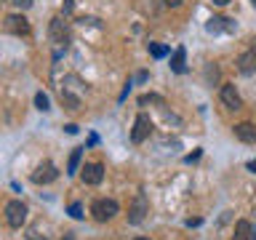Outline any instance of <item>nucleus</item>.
<instances>
[{"mask_svg":"<svg viewBox=\"0 0 256 240\" xmlns=\"http://www.w3.org/2000/svg\"><path fill=\"white\" fill-rule=\"evenodd\" d=\"M91 214H94L96 222H110V219H115V216L120 214V206L112 198H102V200H96V203L91 206Z\"/></svg>","mask_w":256,"mask_h":240,"instance_id":"obj_1","label":"nucleus"},{"mask_svg":"<svg viewBox=\"0 0 256 240\" xmlns=\"http://www.w3.org/2000/svg\"><path fill=\"white\" fill-rule=\"evenodd\" d=\"M24 219H27V206H24L22 200H11V203L6 206V222H8V227H22Z\"/></svg>","mask_w":256,"mask_h":240,"instance_id":"obj_2","label":"nucleus"},{"mask_svg":"<svg viewBox=\"0 0 256 240\" xmlns=\"http://www.w3.org/2000/svg\"><path fill=\"white\" fill-rule=\"evenodd\" d=\"M48 35H51V40H54L56 46H67V43H70V27H67V22H64L62 16H56V19H51Z\"/></svg>","mask_w":256,"mask_h":240,"instance_id":"obj_3","label":"nucleus"},{"mask_svg":"<svg viewBox=\"0 0 256 240\" xmlns=\"http://www.w3.org/2000/svg\"><path fill=\"white\" fill-rule=\"evenodd\" d=\"M152 134V120H150V115H136V123H134V131H131V142L134 144H142L147 136Z\"/></svg>","mask_w":256,"mask_h":240,"instance_id":"obj_4","label":"nucleus"},{"mask_svg":"<svg viewBox=\"0 0 256 240\" xmlns=\"http://www.w3.org/2000/svg\"><path fill=\"white\" fill-rule=\"evenodd\" d=\"M3 30L11 32V35H27V32H30V22L24 19L22 14H11V16H6Z\"/></svg>","mask_w":256,"mask_h":240,"instance_id":"obj_5","label":"nucleus"},{"mask_svg":"<svg viewBox=\"0 0 256 240\" xmlns=\"http://www.w3.org/2000/svg\"><path fill=\"white\" fill-rule=\"evenodd\" d=\"M56 179H59V171H56V166L48 163V160H46V163H40L38 171L32 174V182H35V184H51Z\"/></svg>","mask_w":256,"mask_h":240,"instance_id":"obj_6","label":"nucleus"},{"mask_svg":"<svg viewBox=\"0 0 256 240\" xmlns=\"http://www.w3.org/2000/svg\"><path fill=\"white\" fill-rule=\"evenodd\" d=\"M80 179H83L86 184H102V179H104V166L102 163H86V168L80 171Z\"/></svg>","mask_w":256,"mask_h":240,"instance_id":"obj_7","label":"nucleus"},{"mask_svg":"<svg viewBox=\"0 0 256 240\" xmlns=\"http://www.w3.org/2000/svg\"><path fill=\"white\" fill-rule=\"evenodd\" d=\"M219 96H222V102H224V107H227V110H240V107H243V99H240V94L235 91V86H232V83H224Z\"/></svg>","mask_w":256,"mask_h":240,"instance_id":"obj_8","label":"nucleus"},{"mask_svg":"<svg viewBox=\"0 0 256 240\" xmlns=\"http://www.w3.org/2000/svg\"><path fill=\"white\" fill-rule=\"evenodd\" d=\"M144 214H147V198H144V195H136L131 211H128V222H131V224H142Z\"/></svg>","mask_w":256,"mask_h":240,"instance_id":"obj_9","label":"nucleus"},{"mask_svg":"<svg viewBox=\"0 0 256 240\" xmlns=\"http://www.w3.org/2000/svg\"><path fill=\"white\" fill-rule=\"evenodd\" d=\"M232 131H235V136L243 144H256V126L254 123H238Z\"/></svg>","mask_w":256,"mask_h":240,"instance_id":"obj_10","label":"nucleus"},{"mask_svg":"<svg viewBox=\"0 0 256 240\" xmlns=\"http://www.w3.org/2000/svg\"><path fill=\"white\" fill-rule=\"evenodd\" d=\"M238 70L243 72V75H251V72H256V51H254V48L238 56Z\"/></svg>","mask_w":256,"mask_h":240,"instance_id":"obj_11","label":"nucleus"},{"mask_svg":"<svg viewBox=\"0 0 256 240\" xmlns=\"http://www.w3.org/2000/svg\"><path fill=\"white\" fill-rule=\"evenodd\" d=\"M187 51H184V46H179L174 51V56H171V70L176 72V75H182V72H187Z\"/></svg>","mask_w":256,"mask_h":240,"instance_id":"obj_12","label":"nucleus"},{"mask_svg":"<svg viewBox=\"0 0 256 240\" xmlns=\"http://www.w3.org/2000/svg\"><path fill=\"white\" fill-rule=\"evenodd\" d=\"M206 30H208V32H222V30L232 32V30H235V24H232L230 19H222V16H214V19H208Z\"/></svg>","mask_w":256,"mask_h":240,"instance_id":"obj_13","label":"nucleus"},{"mask_svg":"<svg viewBox=\"0 0 256 240\" xmlns=\"http://www.w3.org/2000/svg\"><path fill=\"white\" fill-rule=\"evenodd\" d=\"M251 224H248L246 219H240L238 224H235V240H251Z\"/></svg>","mask_w":256,"mask_h":240,"instance_id":"obj_14","label":"nucleus"},{"mask_svg":"<svg viewBox=\"0 0 256 240\" xmlns=\"http://www.w3.org/2000/svg\"><path fill=\"white\" fill-rule=\"evenodd\" d=\"M83 150H86V147L72 150V155H70V160H67V174H78V166H80V158H83Z\"/></svg>","mask_w":256,"mask_h":240,"instance_id":"obj_15","label":"nucleus"},{"mask_svg":"<svg viewBox=\"0 0 256 240\" xmlns=\"http://www.w3.org/2000/svg\"><path fill=\"white\" fill-rule=\"evenodd\" d=\"M150 54L155 56V59H163V56H168V46H160V43H150Z\"/></svg>","mask_w":256,"mask_h":240,"instance_id":"obj_16","label":"nucleus"},{"mask_svg":"<svg viewBox=\"0 0 256 240\" xmlns=\"http://www.w3.org/2000/svg\"><path fill=\"white\" fill-rule=\"evenodd\" d=\"M35 104H38V110H40V112H48V110H51V102H48V96H46L43 91L35 94Z\"/></svg>","mask_w":256,"mask_h":240,"instance_id":"obj_17","label":"nucleus"},{"mask_svg":"<svg viewBox=\"0 0 256 240\" xmlns=\"http://www.w3.org/2000/svg\"><path fill=\"white\" fill-rule=\"evenodd\" d=\"M139 104H142V107H144V104H163V99L155 96V94H147V96H142V99H139Z\"/></svg>","mask_w":256,"mask_h":240,"instance_id":"obj_18","label":"nucleus"},{"mask_svg":"<svg viewBox=\"0 0 256 240\" xmlns=\"http://www.w3.org/2000/svg\"><path fill=\"white\" fill-rule=\"evenodd\" d=\"M70 216H72V219H83V206H80V203H72V206H70Z\"/></svg>","mask_w":256,"mask_h":240,"instance_id":"obj_19","label":"nucleus"},{"mask_svg":"<svg viewBox=\"0 0 256 240\" xmlns=\"http://www.w3.org/2000/svg\"><path fill=\"white\" fill-rule=\"evenodd\" d=\"M200 155H203V152H200V150H195V152H192V155H187L184 160H187V163H195V160H198Z\"/></svg>","mask_w":256,"mask_h":240,"instance_id":"obj_20","label":"nucleus"},{"mask_svg":"<svg viewBox=\"0 0 256 240\" xmlns=\"http://www.w3.org/2000/svg\"><path fill=\"white\" fill-rule=\"evenodd\" d=\"M75 8V0H64V14H70Z\"/></svg>","mask_w":256,"mask_h":240,"instance_id":"obj_21","label":"nucleus"},{"mask_svg":"<svg viewBox=\"0 0 256 240\" xmlns=\"http://www.w3.org/2000/svg\"><path fill=\"white\" fill-rule=\"evenodd\" d=\"M14 3L19 6V8H30V6H32V0H14Z\"/></svg>","mask_w":256,"mask_h":240,"instance_id":"obj_22","label":"nucleus"},{"mask_svg":"<svg viewBox=\"0 0 256 240\" xmlns=\"http://www.w3.org/2000/svg\"><path fill=\"white\" fill-rule=\"evenodd\" d=\"M163 3H166V6H171V8H179V6H182V0H163Z\"/></svg>","mask_w":256,"mask_h":240,"instance_id":"obj_23","label":"nucleus"},{"mask_svg":"<svg viewBox=\"0 0 256 240\" xmlns=\"http://www.w3.org/2000/svg\"><path fill=\"white\" fill-rule=\"evenodd\" d=\"M64 128H67V134H78V126L75 123H70V126H64Z\"/></svg>","mask_w":256,"mask_h":240,"instance_id":"obj_24","label":"nucleus"},{"mask_svg":"<svg viewBox=\"0 0 256 240\" xmlns=\"http://www.w3.org/2000/svg\"><path fill=\"white\" fill-rule=\"evenodd\" d=\"M248 171H254V174H256V160H251V163H248Z\"/></svg>","mask_w":256,"mask_h":240,"instance_id":"obj_25","label":"nucleus"},{"mask_svg":"<svg viewBox=\"0 0 256 240\" xmlns=\"http://www.w3.org/2000/svg\"><path fill=\"white\" fill-rule=\"evenodd\" d=\"M62 240H75V235H72V232H67V235H64Z\"/></svg>","mask_w":256,"mask_h":240,"instance_id":"obj_26","label":"nucleus"},{"mask_svg":"<svg viewBox=\"0 0 256 240\" xmlns=\"http://www.w3.org/2000/svg\"><path fill=\"white\" fill-rule=\"evenodd\" d=\"M214 3H216V6H227L230 0H214Z\"/></svg>","mask_w":256,"mask_h":240,"instance_id":"obj_27","label":"nucleus"},{"mask_svg":"<svg viewBox=\"0 0 256 240\" xmlns=\"http://www.w3.org/2000/svg\"><path fill=\"white\" fill-rule=\"evenodd\" d=\"M251 240H256V227L251 230Z\"/></svg>","mask_w":256,"mask_h":240,"instance_id":"obj_28","label":"nucleus"},{"mask_svg":"<svg viewBox=\"0 0 256 240\" xmlns=\"http://www.w3.org/2000/svg\"><path fill=\"white\" fill-rule=\"evenodd\" d=\"M251 43H254V51H256V38H254V40H251Z\"/></svg>","mask_w":256,"mask_h":240,"instance_id":"obj_29","label":"nucleus"},{"mask_svg":"<svg viewBox=\"0 0 256 240\" xmlns=\"http://www.w3.org/2000/svg\"><path fill=\"white\" fill-rule=\"evenodd\" d=\"M136 240H150V238H136Z\"/></svg>","mask_w":256,"mask_h":240,"instance_id":"obj_30","label":"nucleus"},{"mask_svg":"<svg viewBox=\"0 0 256 240\" xmlns=\"http://www.w3.org/2000/svg\"><path fill=\"white\" fill-rule=\"evenodd\" d=\"M254 6H256V0H254Z\"/></svg>","mask_w":256,"mask_h":240,"instance_id":"obj_31","label":"nucleus"},{"mask_svg":"<svg viewBox=\"0 0 256 240\" xmlns=\"http://www.w3.org/2000/svg\"><path fill=\"white\" fill-rule=\"evenodd\" d=\"M0 3H3V0H0Z\"/></svg>","mask_w":256,"mask_h":240,"instance_id":"obj_32","label":"nucleus"}]
</instances>
